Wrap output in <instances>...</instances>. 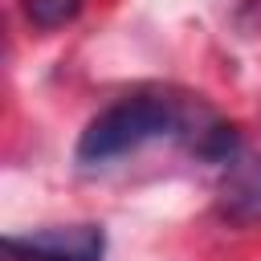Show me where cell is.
<instances>
[{"label":"cell","mask_w":261,"mask_h":261,"mask_svg":"<svg viewBox=\"0 0 261 261\" xmlns=\"http://www.w3.org/2000/svg\"><path fill=\"white\" fill-rule=\"evenodd\" d=\"M188 126L184 110L175 98H163V94H135V98H122L114 106H106L77 139V163L82 167H102V163H114L147 143H159V139H171Z\"/></svg>","instance_id":"6da1fadb"},{"label":"cell","mask_w":261,"mask_h":261,"mask_svg":"<svg viewBox=\"0 0 261 261\" xmlns=\"http://www.w3.org/2000/svg\"><path fill=\"white\" fill-rule=\"evenodd\" d=\"M8 261H102L106 232L98 224H53L4 237Z\"/></svg>","instance_id":"7a4b0ae2"},{"label":"cell","mask_w":261,"mask_h":261,"mask_svg":"<svg viewBox=\"0 0 261 261\" xmlns=\"http://www.w3.org/2000/svg\"><path fill=\"white\" fill-rule=\"evenodd\" d=\"M20 8L37 29H61L82 12V0H20Z\"/></svg>","instance_id":"3957f363"},{"label":"cell","mask_w":261,"mask_h":261,"mask_svg":"<svg viewBox=\"0 0 261 261\" xmlns=\"http://www.w3.org/2000/svg\"><path fill=\"white\" fill-rule=\"evenodd\" d=\"M245 196H249V200H261V167L245 175Z\"/></svg>","instance_id":"277c9868"}]
</instances>
